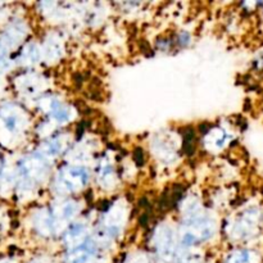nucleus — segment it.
<instances>
[{
    "label": "nucleus",
    "instance_id": "obj_3",
    "mask_svg": "<svg viewBox=\"0 0 263 263\" xmlns=\"http://www.w3.org/2000/svg\"><path fill=\"white\" fill-rule=\"evenodd\" d=\"M100 257L98 249L91 243H81L71 251L66 263H99Z\"/></svg>",
    "mask_w": 263,
    "mask_h": 263
},
{
    "label": "nucleus",
    "instance_id": "obj_2",
    "mask_svg": "<svg viewBox=\"0 0 263 263\" xmlns=\"http://www.w3.org/2000/svg\"><path fill=\"white\" fill-rule=\"evenodd\" d=\"M87 179H89V174L86 170L80 168V167H71L58 174L57 186L61 192H76L86 184Z\"/></svg>",
    "mask_w": 263,
    "mask_h": 263
},
{
    "label": "nucleus",
    "instance_id": "obj_9",
    "mask_svg": "<svg viewBox=\"0 0 263 263\" xmlns=\"http://www.w3.org/2000/svg\"><path fill=\"white\" fill-rule=\"evenodd\" d=\"M3 51H4V49H3L2 46H0V58H2V57H3Z\"/></svg>",
    "mask_w": 263,
    "mask_h": 263
},
{
    "label": "nucleus",
    "instance_id": "obj_6",
    "mask_svg": "<svg viewBox=\"0 0 263 263\" xmlns=\"http://www.w3.org/2000/svg\"><path fill=\"white\" fill-rule=\"evenodd\" d=\"M180 263H199V261H198L195 257L193 256H187V257H184V258H181V261H180Z\"/></svg>",
    "mask_w": 263,
    "mask_h": 263
},
{
    "label": "nucleus",
    "instance_id": "obj_8",
    "mask_svg": "<svg viewBox=\"0 0 263 263\" xmlns=\"http://www.w3.org/2000/svg\"><path fill=\"white\" fill-rule=\"evenodd\" d=\"M133 263H148V262H146L145 259H141L140 258V259H136V261H134Z\"/></svg>",
    "mask_w": 263,
    "mask_h": 263
},
{
    "label": "nucleus",
    "instance_id": "obj_10",
    "mask_svg": "<svg viewBox=\"0 0 263 263\" xmlns=\"http://www.w3.org/2000/svg\"><path fill=\"white\" fill-rule=\"evenodd\" d=\"M0 171H2V159H0Z\"/></svg>",
    "mask_w": 263,
    "mask_h": 263
},
{
    "label": "nucleus",
    "instance_id": "obj_4",
    "mask_svg": "<svg viewBox=\"0 0 263 263\" xmlns=\"http://www.w3.org/2000/svg\"><path fill=\"white\" fill-rule=\"evenodd\" d=\"M157 249H158L161 258L170 261L174 256V238L170 229L163 228L157 234Z\"/></svg>",
    "mask_w": 263,
    "mask_h": 263
},
{
    "label": "nucleus",
    "instance_id": "obj_1",
    "mask_svg": "<svg viewBox=\"0 0 263 263\" xmlns=\"http://www.w3.org/2000/svg\"><path fill=\"white\" fill-rule=\"evenodd\" d=\"M215 225L207 217H192L182 228L181 239L186 246L203 243L212 236Z\"/></svg>",
    "mask_w": 263,
    "mask_h": 263
},
{
    "label": "nucleus",
    "instance_id": "obj_7",
    "mask_svg": "<svg viewBox=\"0 0 263 263\" xmlns=\"http://www.w3.org/2000/svg\"><path fill=\"white\" fill-rule=\"evenodd\" d=\"M0 263H13V261H12V259L3 258V259H0Z\"/></svg>",
    "mask_w": 263,
    "mask_h": 263
},
{
    "label": "nucleus",
    "instance_id": "obj_5",
    "mask_svg": "<svg viewBox=\"0 0 263 263\" xmlns=\"http://www.w3.org/2000/svg\"><path fill=\"white\" fill-rule=\"evenodd\" d=\"M226 263H258V258L252 252L239 251L231 254Z\"/></svg>",
    "mask_w": 263,
    "mask_h": 263
}]
</instances>
